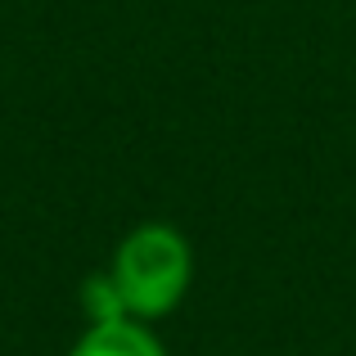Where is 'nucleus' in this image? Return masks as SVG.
Listing matches in <instances>:
<instances>
[{
    "instance_id": "1",
    "label": "nucleus",
    "mask_w": 356,
    "mask_h": 356,
    "mask_svg": "<svg viewBox=\"0 0 356 356\" xmlns=\"http://www.w3.org/2000/svg\"><path fill=\"white\" fill-rule=\"evenodd\" d=\"M108 275H113V284L122 293L127 316L154 325V321H163V316H172L176 307L185 302V293H190L194 248L176 226H167V221H145V226H136L131 235H122Z\"/></svg>"
},
{
    "instance_id": "2",
    "label": "nucleus",
    "mask_w": 356,
    "mask_h": 356,
    "mask_svg": "<svg viewBox=\"0 0 356 356\" xmlns=\"http://www.w3.org/2000/svg\"><path fill=\"white\" fill-rule=\"evenodd\" d=\"M68 356H167V348L154 334V325L122 316V321H95L68 348Z\"/></svg>"
},
{
    "instance_id": "3",
    "label": "nucleus",
    "mask_w": 356,
    "mask_h": 356,
    "mask_svg": "<svg viewBox=\"0 0 356 356\" xmlns=\"http://www.w3.org/2000/svg\"><path fill=\"white\" fill-rule=\"evenodd\" d=\"M81 307H86V316H90V325L95 321H122L127 316V307H122V293H118V284H113V275H90L86 284H81Z\"/></svg>"
}]
</instances>
